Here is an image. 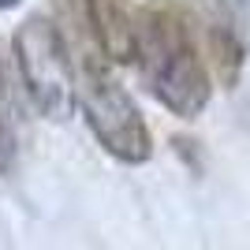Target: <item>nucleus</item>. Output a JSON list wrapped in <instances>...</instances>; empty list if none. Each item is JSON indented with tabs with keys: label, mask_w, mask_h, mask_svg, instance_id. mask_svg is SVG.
<instances>
[{
	"label": "nucleus",
	"mask_w": 250,
	"mask_h": 250,
	"mask_svg": "<svg viewBox=\"0 0 250 250\" xmlns=\"http://www.w3.org/2000/svg\"><path fill=\"white\" fill-rule=\"evenodd\" d=\"M149 94L179 120H198L206 112L213 86L183 19L168 11H146L135 22V56Z\"/></svg>",
	"instance_id": "f257e3e1"
},
{
	"label": "nucleus",
	"mask_w": 250,
	"mask_h": 250,
	"mask_svg": "<svg viewBox=\"0 0 250 250\" xmlns=\"http://www.w3.org/2000/svg\"><path fill=\"white\" fill-rule=\"evenodd\" d=\"M75 101L83 104L86 124L104 153L124 165H146L153 153V135L138 112L135 97L112 79L101 56L79 60L75 67Z\"/></svg>",
	"instance_id": "f03ea898"
},
{
	"label": "nucleus",
	"mask_w": 250,
	"mask_h": 250,
	"mask_svg": "<svg viewBox=\"0 0 250 250\" xmlns=\"http://www.w3.org/2000/svg\"><path fill=\"white\" fill-rule=\"evenodd\" d=\"M11 49H15V67H19L30 104L49 124L71 120L75 104H79L75 101V67L56 22L49 15H30L26 22H19Z\"/></svg>",
	"instance_id": "7ed1b4c3"
},
{
	"label": "nucleus",
	"mask_w": 250,
	"mask_h": 250,
	"mask_svg": "<svg viewBox=\"0 0 250 250\" xmlns=\"http://www.w3.org/2000/svg\"><path fill=\"white\" fill-rule=\"evenodd\" d=\"M94 42L108 63H127L135 56V26L120 0H94Z\"/></svg>",
	"instance_id": "20e7f679"
},
{
	"label": "nucleus",
	"mask_w": 250,
	"mask_h": 250,
	"mask_svg": "<svg viewBox=\"0 0 250 250\" xmlns=\"http://www.w3.org/2000/svg\"><path fill=\"white\" fill-rule=\"evenodd\" d=\"M19 153V135H15V108H11L8 79H4V63H0V176H8L15 168Z\"/></svg>",
	"instance_id": "39448f33"
},
{
	"label": "nucleus",
	"mask_w": 250,
	"mask_h": 250,
	"mask_svg": "<svg viewBox=\"0 0 250 250\" xmlns=\"http://www.w3.org/2000/svg\"><path fill=\"white\" fill-rule=\"evenodd\" d=\"M213 52H217V67H220V79L224 83H235V75L243 67V45L235 42V34L228 26H213Z\"/></svg>",
	"instance_id": "423d86ee"
},
{
	"label": "nucleus",
	"mask_w": 250,
	"mask_h": 250,
	"mask_svg": "<svg viewBox=\"0 0 250 250\" xmlns=\"http://www.w3.org/2000/svg\"><path fill=\"white\" fill-rule=\"evenodd\" d=\"M224 4L231 8V15H239V19L250 26V0H224Z\"/></svg>",
	"instance_id": "0eeeda50"
},
{
	"label": "nucleus",
	"mask_w": 250,
	"mask_h": 250,
	"mask_svg": "<svg viewBox=\"0 0 250 250\" xmlns=\"http://www.w3.org/2000/svg\"><path fill=\"white\" fill-rule=\"evenodd\" d=\"M22 0H0V11H11V8H19Z\"/></svg>",
	"instance_id": "6e6552de"
}]
</instances>
